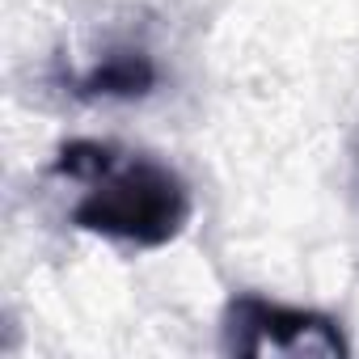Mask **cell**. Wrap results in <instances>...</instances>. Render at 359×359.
Segmentation results:
<instances>
[{
  "instance_id": "obj_1",
  "label": "cell",
  "mask_w": 359,
  "mask_h": 359,
  "mask_svg": "<svg viewBox=\"0 0 359 359\" xmlns=\"http://www.w3.org/2000/svg\"><path fill=\"white\" fill-rule=\"evenodd\" d=\"M85 187L89 191L72 208V224L85 233L156 250L191 224V191L165 161L114 152V161Z\"/></svg>"
},
{
  "instance_id": "obj_2",
  "label": "cell",
  "mask_w": 359,
  "mask_h": 359,
  "mask_svg": "<svg viewBox=\"0 0 359 359\" xmlns=\"http://www.w3.org/2000/svg\"><path fill=\"white\" fill-rule=\"evenodd\" d=\"M224 351L250 359H266V355L342 359L351 355V342L342 325L317 309H296L266 296H237L224 309Z\"/></svg>"
},
{
  "instance_id": "obj_3",
  "label": "cell",
  "mask_w": 359,
  "mask_h": 359,
  "mask_svg": "<svg viewBox=\"0 0 359 359\" xmlns=\"http://www.w3.org/2000/svg\"><path fill=\"white\" fill-rule=\"evenodd\" d=\"M152 85H156L152 55H144V51H110L76 81V93L81 97H123L127 102V97L152 93Z\"/></svg>"
}]
</instances>
